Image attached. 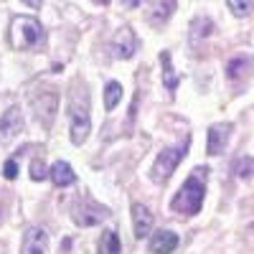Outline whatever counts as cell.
<instances>
[{"instance_id": "ffe728a7", "label": "cell", "mask_w": 254, "mask_h": 254, "mask_svg": "<svg viewBox=\"0 0 254 254\" xmlns=\"http://www.w3.org/2000/svg\"><path fill=\"white\" fill-rule=\"evenodd\" d=\"M211 28H214V23H211L208 18H198V20H193V33H190V41L196 44V38L208 36V33H211Z\"/></svg>"}, {"instance_id": "7c38bea8", "label": "cell", "mask_w": 254, "mask_h": 254, "mask_svg": "<svg viewBox=\"0 0 254 254\" xmlns=\"http://www.w3.org/2000/svg\"><path fill=\"white\" fill-rule=\"evenodd\" d=\"M178 247V234H173L171 229H158L147 242V249L153 254H173Z\"/></svg>"}, {"instance_id": "3957f363", "label": "cell", "mask_w": 254, "mask_h": 254, "mask_svg": "<svg viewBox=\"0 0 254 254\" xmlns=\"http://www.w3.org/2000/svg\"><path fill=\"white\" fill-rule=\"evenodd\" d=\"M186 147H188V142H183L181 147H165L163 153H158V160H155V165H153V181H155V183H165L168 178L176 173L178 163H181L183 155H186Z\"/></svg>"}, {"instance_id": "52a82bcc", "label": "cell", "mask_w": 254, "mask_h": 254, "mask_svg": "<svg viewBox=\"0 0 254 254\" xmlns=\"http://www.w3.org/2000/svg\"><path fill=\"white\" fill-rule=\"evenodd\" d=\"M92 132V120H89V112L84 107H71V142L74 145H81L84 140L89 137Z\"/></svg>"}, {"instance_id": "7402d4cb", "label": "cell", "mask_w": 254, "mask_h": 254, "mask_svg": "<svg viewBox=\"0 0 254 254\" xmlns=\"http://www.w3.org/2000/svg\"><path fill=\"white\" fill-rule=\"evenodd\" d=\"M46 176H49V173H46L44 160H41V158H38V160H33V163H31V178H33V181H44Z\"/></svg>"}, {"instance_id": "5b68a950", "label": "cell", "mask_w": 254, "mask_h": 254, "mask_svg": "<svg viewBox=\"0 0 254 254\" xmlns=\"http://www.w3.org/2000/svg\"><path fill=\"white\" fill-rule=\"evenodd\" d=\"M20 132H23V115L18 107H8L5 115L0 117V142L8 145L13 142Z\"/></svg>"}, {"instance_id": "5bb4252c", "label": "cell", "mask_w": 254, "mask_h": 254, "mask_svg": "<svg viewBox=\"0 0 254 254\" xmlns=\"http://www.w3.org/2000/svg\"><path fill=\"white\" fill-rule=\"evenodd\" d=\"M122 244H120V237H117V231L107 229L104 234L99 237V244H97V252L99 254H120Z\"/></svg>"}, {"instance_id": "9a60e30c", "label": "cell", "mask_w": 254, "mask_h": 254, "mask_svg": "<svg viewBox=\"0 0 254 254\" xmlns=\"http://www.w3.org/2000/svg\"><path fill=\"white\" fill-rule=\"evenodd\" d=\"M173 8H176V3H155V5H153V13L147 15V20H150L153 26H163L165 20L171 18Z\"/></svg>"}, {"instance_id": "ba28073f", "label": "cell", "mask_w": 254, "mask_h": 254, "mask_svg": "<svg viewBox=\"0 0 254 254\" xmlns=\"http://www.w3.org/2000/svg\"><path fill=\"white\" fill-rule=\"evenodd\" d=\"M49 249V234L46 229L41 226H31L23 237V247H20V254H46Z\"/></svg>"}, {"instance_id": "30bf717a", "label": "cell", "mask_w": 254, "mask_h": 254, "mask_svg": "<svg viewBox=\"0 0 254 254\" xmlns=\"http://www.w3.org/2000/svg\"><path fill=\"white\" fill-rule=\"evenodd\" d=\"M104 216H107V211H104L102 206H94V203H79V206H74V211H71V219H74V224H79V226H94V224H99Z\"/></svg>"}, {"instance_id": "7a4b0ae2", "label": "cell", "mask_w": 254, "mask_h": 254, "mask_svg": "<svg viewBox=\"0 0 254 254\" xmlns=\"http://www.w3.org/2000/svg\"><path fill=\"white\" fill-rule=\"evenodd\" d=\"M44 38H46L44 26H41L36 18H31V15H15L13 18V23H10V44H13V49L31 51V49L44 44Z\"/></svg>"}, {"instance_id": "d6986e66", "label": "cell", "mask_w": 254, "mask_h": 254, "mask_svg": "<svg viewBox=\"0 0 254 254\" xmlns=\"http://www.w3.org/2000/svg\"><path fill=\"white\" fill-rule=\"evenodd\" d=\"M252 173H254V158L242 155V158L234 163V176H237V178H252Z\"/></svg>"}, {"instance_id": "9c48e42d", "label": "cell", "mask_w": 254, "mask_h": 254, "mask_svg": "<svg viewBox=\"0 0 254 254\" xmlns=\"http://www.w3.org/2000/svg\"><path fill=\"white\" fill-rule=\"evenodd\" d=\"M229 135H231V125H229V122L211 125V127H208L206 153H208V155H219V153H224V147H226V142H229Z\"/></svg>"}, {"instance_id": "44dd1931", "label": "cell", "mask_w": 254, "mask_h": 254, "mask_svg": "<svg viewBox=\"0 0 254 254\" xmlns=\"http://www.w3.org/2000/svg\"><path fill=\"white\" fill-rule=\"evenodd\" d=\"M226 5L231 8V13H234V15H239V18L249 15V10H252V3H244V0H229Z\"/></svg>"}, {"instance_id": "8fae6325", "label": "cell", "mask_w": 254, "mask_h": 254, "mask_svg": "<svg viewBox=\"0 0 254 254\" xmlns=\"http://www.w3.org/2000/svg\"><path fill=\"white\" fill-rule=\"evenodd\" d=\"M153 214L145 203H135L132 206V229H135V239H145L153 234Z\"/></svg>"}, {"instance_id": "277c9868", "label": "cell", "mask_w": 254, "mask_h": 254, "mask_svg": "<svg viewBox=\"0 0 254 254\" xmlns=\"http://www.w3.org/2000/svg\"><path fill=\"white\" fill-rule=\"evenodd\" d=\"M31 104H33L38 120L44 125H51V120L56 115V107H59V94L54 89H41L31 97Z\"/></svg>"}, {"instance_id": "603a6c76", "label": "cell", "mask_w": 254, "mask_h": 254, "mask_svg": "<svg viewBox=\"0 0 254 254\" xmlns=\"http://www.w3.org/2000/svg\"><path fill=\"white\" fill-rule=\"evenodd\" d=\"M3 176H5L8 181H15V178H18V163H15V160H8V163L3 165Z\"/></svg>"}, {"instance_id": "6da1fadb", "label": "cell", "mask_w": 254, "mask_h": 254, "mask_svg": "<svg viewBox=\"0 0 254 254\" xmlns=\"http://www.w3.org/2000/svg\"><path fill=\"white\" fill-rule=\"evenodd\" d=\"M206 173H208V168H196V171L188 176V181L181 186L176 198L171 201V208L176 211V214L193 216V214L201 211L203 196H206Z\"/></svg>"}, {"instance_id": "8992f818", "label": "cell", "mask_w": 254, "mask_h": 254, "mask_svg": "<svg viewBox=\"0 0 254 254\" xmlns=\"http://www.w3.org/2000/svg\"><path fill=\"white\" fill-rule=\"evenodd\" d=\"M135 49H137V38H135L132 28L130 26L117 28L115 36H112V54L117 59H130L135 54Z\"/></svg>"}, {"instance_id": "ac0fdd59", "label": "cell", "mask_w": 254, "mask_h": 254, "mask_svg": "<svg viewBox=\"0 0 254 254\" xmlns=\"http://www.w3.org/2000/svg\"><path fill=\"white\" fill-rule=\"evenodd\" d=\"M120 99H122V87H120V81H110L107 87H104V107H107V110H115Z\"/></svg>"}, {"instance_id": "2e32d148", "label": "cell", "mask_w": 254, "mask_h": 254, "mask_svg": "<svg viewBox=\"0 0 254 254\" xmlns=\"http://www.w3.org/2000/svg\"><path fill=\"white\" fill-rule=\"evenodd\" d=\"M160 61H163V84H165L168 89H176L178 87V76H176V71L171 66V54L163 51L160 54Z\"/></svg>"}, {"instance_id": "4fadbf2b", "label": "cell", "mask_w": 254, "mask_h": 254, "mask_svg": "<svg viewBox=\"0 0 254 254\" xmlns=\"http://www.w3.org/2000/svg\"><path fill=\"white\" fill-rule=\"evenodd\" d=\"M49 176H51V181H54V186H56V188H66V186H71V183L76 181L74 168H71L66 160H56V163L51 165Z\"/></svg>"}, {"instance_id": "e0dca14e", "label": "cell", "mask_w": 254, "mask_h": 254, "mask_svg": "<svg viewBox=\"0 0 254 254\" xmlns=\"http://www.w3.org/2000/svg\"><path fill=\"white\" fill-rule=\"evenodd\" d=\"M249 71V59L247 56H237V59H231L229 64H226V76L229 79H239V76H244Z\"/></svg>"}]
</instances>
